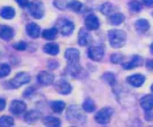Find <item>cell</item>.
<instances>
[{"label": "cell", "instance_id": "ab89813d", "mask_svg": "<svg viewBox=\"0 0 153 127\" xmlns=\"http://www.w3.org/2000/svg\"><path fill=\"white\" fill-rule=\"evenodd\" d=\"M5 107H6V100L0 98V111H2L5 109Z\"/></svg>", "mask_w": 153, "mask_h": 127}, {"label": "cell", "instance_id": "8d00e7d4", "mask_svg": "<svg viewBox=\"0 0 153 127\" xmlns=\"http://www.w3.org/2000/svg\"><path fill=\"white\" fill-rule=\"evenodd\" d=\"M13 47L16 49V50H25V49H26V43L24 42V41H21V42H17V43L13 45Z\"/></svg>", "mask_w": 153, "mask_h": 127}, {"label": "cell", "instance_id": "bcb514c9", "mask_svg": "<svg viewBox=\"0 0 153 127\" xmlns=\"http://www.w3.org/2000/svg\"><path fill=\"white\" fill-rule=\"evenodd\" d=\"M152 16H153V12H152Z\"/></svg>", "mask_w": 153, "mask_h": 127}, {"label": "cell", "instance_id": "b9f144b4", "mask_svg": "<svg viewBox=\"0 0 153 127\" xmlns=\"http://www.w3.org/2000/svg\"><path fill=\"white\" fill-rule=\"evenodd\" d=\"M48 66H49L51 68H56V67L58 66V63H57V61H54V60H51V61H49Z\"/></svg>", "mask_w": 153, "mask_h": 127}, {"label": "cell", "instance_id": "3957f363", "mask_svg": "<svg viewBox=\"0 0 153 127\" xmlns=\"http://www.w3.org/2000/svg\"><path fill=\"white\" fill-rule=\"evenodd\" d=\"M113 109L111 107H105V108L101 109L100 111H97V114L95 115V120L97 124L100 125H106L111 120V117L113 115Z\"/></svg>", "mask_w": 153, "mask_h": 127}, {"label": "cell", "instance_id": "52a82bcc", "mask_svg": "<svg viewBox=\"0 0 153 127\" xmlns=\"http://www.w3.org/2000/svg\"><path fill=\"white\" fill-rule=\"evenodd\" d=\"M66 70L69 73V75H71L74 78H81L85 75V70L82 69V67L76 63H69L68 67H66Z\"/></svg>", "mask_w": 153, "mask_h": 127}, {"label": "cell", "instance_id": "74e56055", "mask_svg": "<svg viewBox=\"0 0 153 127\" xmlns=\"http://www.w3.org/2000/svg\"><path fill=\"white\" fill-rule=\"evenodd\" d=\"M16 2L21 7H29V5H30V1L29 0H16Z\"/></svg>", "mask_w": 153, "mask_h": 127}, {"label": "cell", "instance_id": "f1b7e54d", "mask_svg": "<svg viewBox=\"0 0 153 127\" xmlns=\"http://www.w3.org/2000/svg\"><path fill=\"white\" fill-rule=\"evenodd\" d=\"M68 8L71 9L72 12H74V13H79V12H81L82 4L80 1H78V0H70L68 2Z\"/></svg>", "mask_w": 153, "mask_h": 127}, {"label": "cell", "instance_id": "1f68e13d", "mask_svg": "<svg viewBox=\"0 0 153 127\" xmlns=\"http://www.w3.org/2000/svg\"><path fill=\"white\" fill-rule=\"evenodd\" d=\"M14 125V119L9 116H2L0 117V126H13Z\"/></svg>", "mask_w": 153, "mask_h": 127}, {"label": "cell", "instance_id": "d6986e66", "mask_svg": "<svg viewBox=\"0 0 153 127\" xmlns=\"http://www.w3.org/2000/svg\"><path fill=\"white\" fill-rule=\"evenodd\" d=\"M65 58L70 61V63H76L80 59V52L74 49V48H70L65 51Z\"/></svg>", "mask_w": 153, "mask_h": 127}, {"label": "cell", "instance_id": "60d3db41", "mask_svg": "<svg viewBox=\"0 0 153 127\" xmlns=\"http://www.w3.org/2000/svg\"><path fill=\"white\" fill-rule=\"evenodd\" d=\"M142 2L146 7H153V0H142Z\"/></svg>", "mask_w": 153, "mask_h": 127}, {"label": "cell", "instance_id": "83f0119b", "mask_svg": "<svg viewBox=\"0 0 153 127\" xmlns=\"http://www.w3.org/2000/svg\"><path fill=\"white\" fill-rule=\"evenodd\" d=\"M82 109L86 111V112H94L96 110V104L95 102L93 101V99H86L82 103Z\"/></svg>", "mask_w": 153, "mask_h": 127}, {"label": "cell", "instance_id": "ac0fdd59", "mask_svg": "<svg viewBox=\"0 0 153 127\" xmlns=\"http://www.w3.org/2000/svg\"><path fill=\"white\" fill-rule=\"evenodd\" d=\"M90 41H91L90 34L85 28H81L79 31V35H78V43L80 45H82V47H85V45H89Z\"/></svg>", "mask_w": 153, "mask_h": 127}, {"label": "cell", "instance_id": "f6af8a7d", "mask_svg": "<svg viewBox=\"0 0 153 127\" xmlns=\"http://www.w3.org/2000/svg\"><path fill=\"white\" fill-rule=\"evenodd\" d=\"M151 91H152V93H153V84L151 85Z\"/></svg>", "mask_w": 153, "mask_h": 127}, {"label": "cell", "instance_id": "6da1fadb", "mask_svg": "<svg viewBox=\"0 0 153 127\" xmlns=\"http://www.w3.org/2000/svg\"><path fill=\"white\" fill-rule=\"evenodd\" d=\"M85 110L82 109V107H78L72 104L68 108L66 111V119L70 121L72 125H85L86 124V115H85Z\"/></svg>", "mask_w": 153, "mask_h": 127}, {"label": "cell", "instance_id": "7402d4cb", "mask_svg": "<svg viewBox=\"0 0 153 127\" xmlns=\"http://www.w3.org/2000/svg\"><path fill=\"white\" fill-rule=\"evenodd\" d=\"M40 117H41V112L40 111H38V110H31V111L26 112L25 117H24V120L26 123H29V124H32V123H34L38 119H40Z\"/></svg>", "mask_w": 153, "mask_h": 127}, {"label": "cell", "instance_id": "7a4b0ae2", "mask_svg": "<svg viewBox=\"0 0 153 127\" xmlns=\"http://www.w3.org/2000/svg\"><path fill=\"white\" fill-rule=\"evenodd\" d=\"M108 42L112 48L114 49H120L123 45H126V41H127V34L126 32L122 31V30H110L108 33Z\"/></svg>", "mask_w": 153, "mask_h": 127}, {"label": "cell", "instance_id": "4316f807", "mask_svg": "<svg viewBox=\"0 0 153 127\" xmlns=\"http://www.w3.org/2000/svg\"><path fill=\"white\" fill-rule=\"evenodd\" d=\"M57 33H58V30L56 27H51V28L45 30L41 34H42V38L46 39V40H54V39L56 38Z\"/></svg>", "mask_w": 153, "mask_h": 127}, {"label": "cell", "instance_id": "e0dca14e", "mask_svg": "<svg viewBox=\"0 0 153 127\" xmlns=\"http://www.w3.org/2000/svg\"><path fill=\"white\" fill-rule=\"evenodd\" d=\"M25 31L27 33V35L31 36L32 39H37L40 36V27L36 23H29L26 25Z\"/></svg>", "mask_w": 153, "mask_h": 127}, {"label": "cell", "instance_id": "ee69618b", "mask_svg": "<svg viewBox=\"0 0 153 127\" xmlns=\"http://www.w3.org/2000/svg\"><path fill=\"white\" fill-rule=\"evenodd\" d=\"M150 51H151V53L153 55V42L151 43V45H150Z\"/></svg>", "mask_w": 153, "mask_h": 127}, {"label": "cell", "instance_id": "603a6c76", "mask_svg": "<svg viewBox=\"0 0 153 127\" xmlns=\"http://www.w3.org/2000/svg\"><path fill=\"white\" fill-rule=\"evenodd\" d=\"M44 51L48 55L51 56H56L58 52H59V47L57 43H47L44 47Z\"/></svg>", "mask_w": 153, "mask_h": 127}, {"label": "cell", "instance_id": "9c48e42d", "mask_svg": "<svg viewBox=\"0 0 153 127\" xmlns=\"http://www.w3.org/2000/svg\"><path fill=\"white\" fill-rule=\"evenodd\" d=\"M85 26L89 31H96L100 27V19L94 14H89L85 18Z\"/></svg>", "mask_w": 153, "mask_h": 127}, {"label": "cell", "instance_id": "30bf717a", "mask_svg": "<svg viewBox=\"0 0 153 127\" xmlns=\"http://www.w3.org/2000/svg\"><path fill=\"white\" fill-rule=\"evenodd\" d=\"M127 83L133 88H140L145 83V76L142 74H133L126 78Z\"/></svg>", "mask_w": 153, "mask_h": 127}, {"label": "cell", "instance_id": "cb8c5ba5", "mask_svg": "<svg viewBox=\"0 0 153 127\" xmlns=\"http://www.w3.org/2000/svg\"><path fill=\"white\" fill-rule=\"evenodd\" d=\"M0 16L5 19H12L15 16V9L12 7H4L0 10Z\"/></svg>", "mask_w": 153, "mask_h": 127}, {"label": "cell", "instance_id": "836d02e7", "mask_svg": "<svg viewBox=\"0 0 153 127\" xmlns=\"http://www.w3.org/2000/svg\"><path fill=\"white\" fill-rule=\"evenodd\" d=\"M10 73V66L7 64H0V78L6 77Z\"/></svg>", "mask_w": 153, "mask_h": 127}, {"label": "cell", "instance_id": "ba28073f", "mask_svg": "<svg viewBox=\"0 0 153 127\" xmlns=\"http://www.w3.org/2000/svg\"><path fill=\"white\" fill-rule=\"evenodd\" d=\"M31 81V76L26 73H19L13 80H10V86L13 88H19L22 85H24L26 83Z\"/></svg>", "mask_w": 153, "mask_h": 127}, {"label": "cell", "instance_id": "d6a6232c", "mask_svg": "<svg viewBox=\"0 0 153 127\" xmlns=\"http://www.w3.org/2000/svg\"><path fill=\"white\" fill-rule=\"evenodd\" d=\"M102 78L105 81V82L108 83V84H110V85H114V84H115V75L113 74V73H110V72H108V73L103 74Z\"/></svg>", "mask_w": 153, "mask_h": 127}, {"label": "cell", "instance_id": "4dcf8cb0", "mask_svg": "<svg viewBox=\"0 0 153 127\" xmlns=\"http://www.w3.org/2000/svg\"><path fill=\"white\" fill-rule=\"evenodd\" d=\"M51 108L54 112L61 114L64 109H65V103L63 101H54L51 103Z\"/></svg>", "mask_w": 153, "mask_h": 127}, {"label": "cell", "instance_id": "ffe728a7", "mask_svg": "<svg viewBox=\"0 0 153 127\" xmlns=\"http://www.w3.org/2000/svg\"><path fill=\"white\" fill-rule=\"evenodd\" d=\"M14 36V31L13 28H10L9 26H1L0 27V38L4 39L5 41H9V40H12Z\"/></svg>", "mask_w": 153, "mask_h": 127}, {"label": "cell", "instance_id": "5bb4252c", "mask_svg": "<svg viewBox=\"0 0 153 127\" xmlns=\"http://www.w3.org/2000/svg\"><path fill=\"white\" fill-rule=\"evenodd\" d=\"M140 104L144 111H152L153 109V93L144 95L140 101Z\"/></svg>", "mask_w": 153, "mask_h": 127}, {"label": "cell", "instance_id": "7c38bea8", "mask_svg": "<svg viewBox=\"0 0 153 127\" xmlns=\"http://www.w3.org/2000/svg\"><path fill=\"white\" fill-rule=\"evenodd\" d=\"M142 65H143V58L140 56L135 55L128 60L127 63H122V68L123 69H134V68H137Z\"/></svg>", "mask_w": 153, "mask_h": 127}, {"label": "cell", "instance_id": "9a60e30c", "mask_svg": "<svg viewBox=\"0 0 153 127\" xmlns=\"http://www.w3.org/2000/svg\"><path fill=\"white\" fill-rule=\"evenodd\" d=\"M150 22L145 18H140V19H137L136 22H135V28H136V31L140 33V34H144V33H146L149 30H150Z\"/></svg>", "mask_w": 153, "mask_h": 127}, {"label": "cell", "instance_id": "d590c367", "mask_svg": "<svg viewBox=\"0 0 153 127\" xmlns=\"http://www.w3.org/2000/svg\"><path fill=\"white\" fill-rule=\"evenodd\" d=\"M68 2L69 1H66V0H55L54 1V5L57 7L58 9H65V8H68Z\"/></svg>", "mask_w": 153, "mask_h": 127}, {"label": "cell", "instance_id": "4fadbf2b", "mask_svg": "<svg viewBox=\"0 0 153 127\" xmlns=\"http://www.w3.org/2000/svg\"><path fill=\"white\" fill-rule=\"evenodd\" d=\"M37 80L44 86L54 84V75L49 72H40L38 74V76H37Z\"/></svg>", "mask_w": 153, "mask_h": 127}, {"label": "cell", "instance_id": "7bdbcfd3", "mask_svg": "<svg viewBox=\"0 0 153 127\" xmlns=\"http://www.w3.org/2000/svg\"><path fill=\"white\" fill-rule=\"evenodd\" d=\"M4 51H5V49H4V47H2V45H0V56L2 55V52H4Z\"/></svg>", "mask_w": 153, "mask_h": 127}, {"label": "cell", "instance_id": "f546056e", "mask_svg": "<svg viewBox=\"0 0 153 127\" xmlns=\"http://www.w3.org/2000/svg\"><path fill=\"white\" fill-rule=\"evenodd\" d=\"M128 7H129V10L131 12V13H140V10L143 9V5L140 4V1H137V0H131L129 4H128Z\"/></svg>", "mask_w": 153, "mask_h": 127}, {"label": "cell", "instance_id": "44dd1931", "mask_svg": "<svg viewBox=\"0 0 153 127\" xmlns=\"http://www.w3.org/2000/svg\"><path fill=\"white\" fill-rule=\"evenodd\" d=\"M108 22L112 25H120L125 22V15L121 13H113L108 16Z\"/></svg>", "mask_w": 153, "mask_h": 127}, {"label": "cell", "instance_id": "8992f818", "mask_svg": "<svg viewBox=\"0 0 153 127\" xmlns=\"http://www.w3.org/2000/svg\"><path fill=\"white\" fill-rule=\"evenodd\" d=\"M104 52H105V48L103 45H94V47H89V49L87 51V56L94 61H100L104 57Z\"/></svg>", "mask_w": 153, "mask_h": 127}, {"label": "cell", "instance_id": "f35d334b", "mask_svg": "<svg viewBox=\"0 0 153 127\" xmlns=\"http://www.w3.org/2000/svg\"><path fill=\"white\" fill-rule=\"evenodd\" d=\"M145 66H146V68L147 69H150V70H153V60H147L146 63H145Z\"/></svg>", "mask_w": 153, "mask_h": 127}, {"label": "cell", "instance_id": "484cf974", "mask_svg": "<svg viewBox=\"0 0 153 127\" xmlns=\"http://www.w3.org/2000/svg\"><path fill=\"white\" fill-rule=\"evenodd\" d=\"M44 124L46 126L51 127H58L61 126V120L58 119L57 117H53V116H48L44 118Z\"/></svg>", "mask_w": 153, "mask_h": 127}, {"label": "cell", "instance_id": "277c9868", "mask_svg": "<svg viewBox=\"0 0 153 127\" xmlns=\"http://www.w3.org/2000/svg\"><path fill=\"white\" fill-rule=\"evenodd\" d=\"M29 12L31 14L32 17L37 19H41L45 15V7H44V4L39 0H34V1H31L30 5H29Z\"/></svg>", "mask_w": 153, "mask_h": 127}, {"label": "cell", "instance_id": "5b68a950", "mask_svg": "<svg viewBox=\"0 0 153 127\" xmlns=\"http://www.w3.org/2000/svg\"><path fill=\"white\" fill-rule=\"evenodd\" d=\"M56 28H57L58 32H59L61 34L68 36V35L72 34L73 31H74V24H73L71 20H69V19L62 18L57 22Z\"/></svg>", "mask_w": 153, "mask_h": 127}, {"label": "cell", "instance_id": "d4e9b609", "mask_svg": "<svg viewBox=\"0 0 153 127\" xmlns=\"http://www.w3.org/2000/svg\"><path fill=\"white\" fill-rule=\"evenodd\" d=\"M100 10L103 15H106V16H110L115 12V7L111 4V2H105L103 4L102 6L100 7Z\"/></svg>", "mask_w": 153, "mask_h": 127}, {"label": "cell", "instance_id": "e575fe53", "mask_svg": "<svg viewBox=\"0 0 153 127\" xmlns=\"http://www.w3.org/2000/svg\"><path fill=\"white\" fill-rule=\"evenodd\" d=\"M110 60H111L112 64H122L123 60H125V56L121 55V53H113L110 57Z\"/></svg>", "mask_w": 153, "mask_h": 127}, {"label": "cell", "instance_id": "8fae6325", "mask_svg": "<svg viewBox=\"0 0 153 127\" xmlns=\"http://www.w3.org/2000/svg\"><path fill=\"white\" fill-rule=\"evenodd\" d=\"M55 90L57 91L58 93L66 95L71 93L72 86H71V84L68 81H65V80H58V81L55 82Z\"/></svg>", "mask_w": 153, "mask_h": 127}, {"label": "cell", "instance_id": "2e32d148", "mask_svg": "<svg viewBox=\"0 0 153 127\" xmlns=\"http://www.w3.org/2000/svg\"><path fill=\"white\" fill-rule=\"evenodd\" d=\"M26 109V104L23 101L19 100H15L10 103V112L13 115H21L24 112Z\"/></svg>", "mask_w": 153, "mask_h": 127}]
</instances>
